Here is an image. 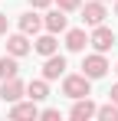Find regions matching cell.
Masks as SVG:
<instances>
[{
  "mask_svg": "<svg viewBox=\"0 0 118 121\" xmlns=\"http://www.w3.org/2000/svg\"><path fill=\"white\" fill-rule=\"evenodd\" d=\"M89 75L82 72V75H66L62 79V95H69V98L76 101V98H85V95H92V85H89Z\"/></svg>",
  "mask_w": 118,
  "mask_h": 121,
  "instance_id": "6da1fadb",
  "label": "cell"
},
{
  "mask_svg": "<svg viewBox=\"0 0 118 121\" xmlns=\"http://www.w3.org/2000/svg\"><path fill=\"white\" fill-rule=\"evenodd\" d=\"M89 43L95 46V52H108V49H112L118 39H115V33H112L108 26H102V23H98V26H95V33L89 36Z\"/></svg>",
  "mask_w": 118,
  "mask_h": 121,
  "instance_id": "7a4b0ae2",
  "label": "cell"
},
{
  "mask_svg": "<svg viewBox=\"0 0 118 121\" xmlns=\"http://www.w3.org/2000/svg\"><path fill=\"white\" fill-rule=\"evenodd\" d=\"M82 72H85L89 79H102V75L108 72V62H105V56H102V52H95V56H89V59L82 62Z\"/></svg>",
  "mask_w": 118,
  "mask_h": 121,
  "instance_id": "3957f363",
  "label": "cell"
},
{
  "mask_svg": "<svg viewBox=\"0 0 118 121\" xmlns=\"http://www.w3.org/2000/svg\"><path fill=\"white\" fill-rule=\"evenodd\" d=\"M95 111H98V105L85 95V98H76V105H72V111H69V115H72V121H89Z\"/></svg>",
  "mask_w": 118,
  "mask_h": 121,
  "instance_id": "277c9868",
  "label": "cell"
},
{
  "mask_svg": "<svg viewBox=\"0 0 118 121\" xmlns=\"http://www.w3.org/2000/svg\"><path fill=\"white\" fill-rule=\"evenodd\" d=\"M62 72H66V59L56 56V52H53V56H46V62H43V79L53 82V79H59Z\"/></svg>",
  "mask_w": 118,
  "mask_h": 121,
  "instance_id": "5b68a950",
  "label": "cell"
},
{
  "mask_svg": "<svg viewBox=\"0 0 118 121\" xmlns=\"http://www.w3.org/2000/svg\"><path fill=\"white\" fill-rule=\"evenodd\" d=\"M23 92H26V85H23L20 79H7L3 85H0V98H3V101H10V105L23 98Z\"/></svg>",
  "mask_w": 118,
  "mask_h": 121,
  "instance_id": "8992f818",
  "label": "cell"
},
{
  "mask_svg": "<svg viewBox=\"0 0 118 121\" xmlns=\"http://www.w3.org/2000/svg\"><path fill=\"white\" fill-rule=\"evenodd\" d=\"M108 13H105V7H102V0H92V3H85V10H82V20L89 23V26H98V23L105 20Z\"/></svg>",
  "mask_w": 118,
  "mask_h": 121,
  "instance_id": "52a82bcc",
  "label": "cell"
},
{
  "mask_svg": "<svg viewBox=\"0 0 118 121\" xmlns=\"http://www.w3.org/2000/svg\"><path fill=\"white\" fill-rule=\"evenodd\" d=\"M30 49H33V46H30V39H26V33H17V36H7V52H10V56H26V52H30Z\"/></svg>",
  "mask_w": 118,
  "mask_h": 121,
  "instance_id": "ba28073f",
  "label": "cell"
},
{
  "mask_svg": "<svg viewBox=\"0 0 118 121\" xmlns=\"http://www.w3.org/2000/svg\"><path fill=\"white\" fill-rule=\"evenodd\" d=\"M10 118H17V121H23V118H39L36 101L30 98L26 105H23V101H13V108H10Z\"/></svg>",
  "mask_w": 118,
  "mask_h": 121,
  "instance_id": "9c48e42d",
  "label": "cell"
},
{
  "mask_svg": "<svg viewBox=\"0 0 118 121\" xmlns=\"http://www.w3.org/2000/svg\"><path fill=\"white\" fill-rule=\"evenodd\" d=\"M43 26H46V33H62V30L69 26V20H66V10H53V13H46Z\"/></svg>",
  "mask_w": 118,
  "mask_h": 121,
  "instance_id": "30bf717a",
  "label": "cell"
},
{
  "mask_svg": "<svg viewBox=\"0 0 118 121\" xmlns=\"http://www.w3.org/2000/svg\"><path fill=\"white\" fill-rule=\"evenodd\" d=\"M85 43H89L85 30H69V33H66V49H69V52H82Z\"/></svg>",
  "mask_w": 118,
  "mask_h": 121,
  "instance_id": "8fae6325",
  "label": "cell"
},
{
  "mask_svg": "<svg viewBox=\"0 0 118 121\" xmlns=\"http://www.w3.org/2000/svg\"><path fill=\"white\" fill-rule=\"evenodd\" d=\"M33 49H36L39 56H53L59 49V43H56V33H46V36H39L36 43H33Z\"/></svg>",
  "mask_w": 118,
  "mask_h": 121,
  "instance_id": "7c38bea8",
  "label": "cell"
},
{
  "mask_svg": "<svg viewBox=\"0 0 118 121\" xmlns=\"http://www.w3.org/2000/svg\"><path fill=\"white\" fill-rule=\"evenodd\" d=\"M26 95L33 101H43V98H49V85H46V79H33L30 85H26Z\"/></svg>",
  "mask_w": 118,
  "mask_h": 121,
  "instance_id": "4fadbf2b",
  "label": "cell"
},
{
  "mask_svg": "<svg viewBox=\"0 0 118 121\" xmlns=\"http://www.w3.org/2000/svg\"><path fill=\"white\" fill-rule=\"evenodd\" d=\"M17 72H20L17 56H3V59H0V79H3V82H7V79H17Z\"/></svg>",
  "mask_w": 118,
  "mask_h": 121,
  "instance_id": "5bb4252c",
  "label": "cell"
},
{
  "mask_svg": "<svg viewBox=\"0 0 118 121\" xmlns=\"http://www.w3.org/2000/svg\"><path fill=\"white\" fill-rule=\"evenodd\" d=\"M39 26H43V20H39L36 13H23L20 17V33H26V36H33Z\"/></svg>",
  "mask_w": 118,
  "mask_h": 121,
  "instance_id": "9a60e30c",
  "label": "cell"
},
{
  "mask_svg": "<svg viewBox=\"0 0 118 121\" xmlns=\"http://www.w3.org/2000/svg\"><path fill=\"white\" fill-rule=\"evenodd\" d=\"M95 115H98L102 121H118V105H115V101H108V105H102V108H98Z\"/></svg>",
  "mask_w": 118,
  "mask_h": 121,
  "instance_id": "2e32d148",
  "label": "cell"
},
{
  "mask_svg": "<svg viewBox=\"0 0 118 121\" xmlns=\"http://www.w3.org/2000/svg\"><path fill=\"white\" fill-rule=\"evenodd\" d=\"M59 3V10H66V13H69V10H79V7H82V0H56Z\"/></svg>",
  "mask_w": 118,
  "mask_h": 121,
  "instance_id": "e0dca14e",
  "label": "cell"
},
{
  "mask_svg": "<svg viewBox=\"0 0 118 121\" xmlns=\"http://www.w3.org/2000/svg\"><path fill=\"white\" fill-rule=\"evenodd\" d=\"M39 118H46V121H59V111H56V108H46V111H39Z\"/></svg>",
  "mask_w": 118,
  "mask_h": 121,
  "instance_id": "ac0fdd59",
  "label": "cell"
},
{
  "mask_svg": "<svg viewBox=\"0 0 118 121\" xmlns=\"http://www.w3.org/2000/svg\"><path fill=\"white\" fill-rule=\"evenodd\" d=\"M30 3H33V7H36V10H39V7H49L53 0H30Z\"/></svg>",
  "mask_w": 118,
  "mask_h": 121,
  "instance_id": "d6986e66",
  "label": "cell"
},
{
  "mask_svg": "<svg viewBox=\"0 0 118 121\" xmlns=\"http://www.w3.org/2000/svg\"><path fill=\"white\" fill-rule=\"evenodd\" d=\"M3 33H7V17L0 13V36H3Z\"/></svg>",
  "mask_w": 118,
  "mask_h": 121,
  "instance_id": "ffe728a7",
  "label": "cell"
},
{
  "mask_svg": "<svg viewBox=\"0 0 118 121\" xmlns=\"http://www.w3.org/2000/svg\"><path fill=\"white\" fill-rule=\"evenodd\" d=\"M108 95H112V101L118 105V85H112V92H108Z\"/></svg>",
  "mask_w": 118,
  "mask_h": 121,
  "instance_id": "44dd1931",
  "label": "cell"
},
{
  "mask_svg": "<svg viewBox=\"0 0 118 121\" xmlns=\"http://www.w3.org/2000/svg\"><path fill=\"white\" fill-rule=\"evenodd\" d=\"M115 13H118V3H115Z\"/></svg>",
  "mask_w": 118,
  "mask_h": 121,
  "instance_id": "7402d4cb",
  "label": "cell"
},
{
  "mask_svg": "<svg viewBox=\"0 0 118 121\" xmlns=\"http://www.w3.org/2000/svg\"><path fill=\"white\" fill-rule=\"evenodd\" d=\"M115 72H118V65H115Z\"/></svg>",
  "mask_w": 118,
  "mask_h": 121,
  "instance_id": "603a6c76",
  "label": "cell"
},
{
  "mask_svg": "<svg viewBox=\"0 0 118 121\" xmlns=\"http://www.w3.org/2000/svg\"><path fill=\"white\" fill-rule=\"evenodd\" d=\"M102 3H105V0H102Z\"/></svg>",
  "mask_w": 118,
  "mask_h": 121,
  "instance_id": "cb8c5ba5",
  "label": "cell"
}]
</instances>
